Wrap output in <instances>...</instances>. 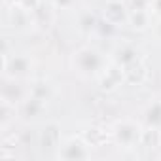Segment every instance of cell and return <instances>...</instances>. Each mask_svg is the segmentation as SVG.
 Listing matches in <instances>:
<instances>
[{
    "instance_id": "cell-1",
    "label": "cell",
    "mask_w": 161,
    "mask_h": 161,
    "mask_svg": "<svg viewBox=\"0 0 161 161\" xmlns=\"http://www.w3.org/2000/svg\"><path fill=\"white\" fill-rule=\"evenodd\" d=\"M104 17L112 23V25H118L119 21H123L127 17L125 14V6L121 2H108L106 10H104Z\"/></svg>"
},
{
    "instance_id": "cell-2",
    "label": "cell",
    "mask_w": 161,
    "mask_h": 161,
    "mask_svg": "<svg viewBox=\"0 0 161 161\" xmlns=\"http://www.w3.org/2000/svg\"><path fill=\"white\" fill-rule=\"evenodd\" d=\"M129 21L135 29H146L148 27V14L146 10H135L131 15H129Z\"/></svg>"
},
{
    "instance_id": "cell-3",
    "label": "cell",
    "mask_w": 161,
    "mask_h": 161,
    "mask_svg": "<svg viewBox=\"0 0 161 161\" xmlns=\"http://www.w3.org/2000/svg\"><path fill=\"white\" fill-rule=\"evenodd\" d=\"M57 140H59V133H57L55 125H49L42 131V144L44 146H55Z\"/></svg>"
},
{
    "instance_id": "cell-4",
    "label": "cell",
    "mask_w": 161,
    "mask_h": 161,
    "mask_svg": "<svg viewBox=\"0 0 161 161\" xmlns=\"http://www.w3.org/2000/svg\"><path fill=\"white\" fill-rule=\"evenodd\" d=\"M140 142L144 146H157L159 144V131L157 129H146L140 133Z\"/></svg>"
},
{
    "instance_id": "cell-5",
    "label": "cell",
    "mask_w": 161,
    "mask_h": 161,
    "mask_svg": "<svg viewBox=\"0 0 161 161\" xmlns=\"http://www.w3.org/2000/svg\"><path fill=\"white\" fill-rule=\"evenodd\" d=\"M17 6H21L23 10L31 12V10H36V8H38V0H19Z\"/></svg>"
},
{
    "instance_id": "cell-6",
    "label": "cell",
    "mask_w": 161,
    "mask_h": 161,
    "mask_svg": "<svg viewBox=\"0 0 161 161\" xmlns=\"http://www.w3.org/2000/svg\"><path fill=\"white\" fill-rule=\"evenodd\" d=\"M12 64H17V74H23L25 70H27V59H23V57H17V59H14L12 61Z\"/></svg>"
},
{
    "instance_id": "cell-7",
    "label": "cell",
    "mask_w": 161,
    "mask_h": 161,
    "mask_svg": "<svg viewBox=\"0 0 161 161\" xmlns=\"http://www.w3.org/2000/svg\"><path fill=\"white\" fill-rule=\"evenodd\" d=\"M152 8H153V12H155L157 15H161V0H153V2H152Z\"/></svg>"
},
{
    "instance_id": "cell-8",
    "label": "cell",
    "mask_w": 161,
    "mask_h": 161,
    "mask_svg": "<svg viewBox=\"0 0 161 161\" xmlns=\"http://www.w3.org/2000/svg\"><path fill=\"white\" fill-rule=\"evenodd\" d=\"M12 2H14V4H19V0H12Z\"/></svg>"
}]
</instances>
